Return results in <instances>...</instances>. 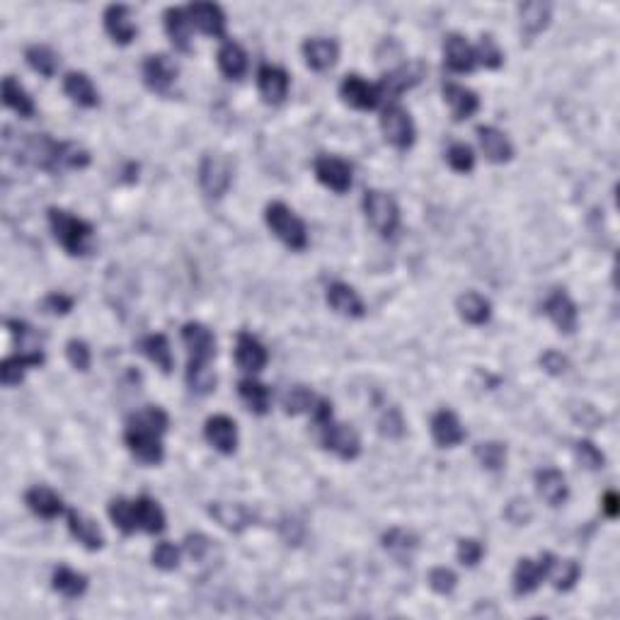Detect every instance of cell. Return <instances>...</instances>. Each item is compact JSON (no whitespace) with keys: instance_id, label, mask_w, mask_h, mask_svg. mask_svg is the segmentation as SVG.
I'll use <instances>...</instances> for the list:
<instances>
[{"instance_id":"1","label":"cell","mask_w":620,"mask_h":620,"mask_svg":"<svg viewBox=\"0 0 620 620\" xmlns=\"http://www.w3.org/2000/svg\"><path fill=\"white\" fill-rule=\"evenodd\" d=\"M170 427V417L163 407L157 405H149L143 410L133 412L132 417L126 420V431H124V441L129 446L141 463L157 465L163 463L165 458V446H163V434Z\"/></svg>"},{"instance_id":"2","label":"cell","mask_w":620,"mask_h":620,"mask_svg":"<svg viewBox=\"0 0 620 620\" xmlns=\"http://www.w3.org/2000/svg\"><path fill=\"white\" fill-rule=\"evenodd\" d=\"M49 226H52L56 243L61 245L70 257H85V254H90L93 238H95L93 223L73 216L70 211L52 206L49 209Z\"/></svg>"},{"instance_id":"3","label":"cell","mask_w":620,"mask_h":620,"mask_svg":"<svg viewBox=\"0 0 620 620\" xmlns=\"http://www.w3.org/2000/svg\"><path fill=\"white\" fill-rule=\"evenodd\" d=\"M264 221H267L271 233L286 247H291V250H306L308 247L306 223H303V219H298L284 201H271L264 209Z\"/></svg>"},{"instance_id":"4","label":"cell","mask_w":620,"mask_h":620,"mask_svg":"<svg viewBox=\"0 0 620 620\" xmlns=\"http://www.w3.org/2000/svg\"><path fill=\"white\" fill-rule=\"evenodd\" d=\"M361 204H364L366 221L378 236L393 238L398 233V228H400V209H398V201L391 194L381 192V189H366Z\"/></svg>"},{"instance_id":"5","label":"cell","mask_w":620,"mask_h":620,"mask_svg":"<svg viewBox=\"0 0 620 620\" xmlns=\"http://www.w3.org/2000/svg\"><path fill=\"white\" fill-rule=\"evenodd\" d=\"M233 184V163L223 153H206L199 163V187L211 199H221Z\"/></svg>"},{"instance_id":"6","label":"cell","mask_w":620,"mask_h":620,"mask_svg":"<svg viewBox=\"0 0 620 620\" xmlns=\"http://www.w3.org/2000/svg\"><path fill=\"white\" fill-rule=\"evenodd\" d=\"M427 76V63L415 59V61H407L393 68L391 73H385L383 78L378 80L376 88L381 93V100H388V102H395V97H400L402 93H407L415 85H420L422 78Z\"/></svg>"},{"instance_id":"7","label":"cell","mask_w":620,"mask_h":620,"mask_svg":"<svg viewBox=\"0 0 620 620\" xmlns=\"http://www.w3.org/2000/svg\"><path fill=\"white\" fill-rule=\"evenodd\" d=\"M381 129L385 141L398 150H410L415 143V124L410 112L398 102H388L381 112Z\"/></svg>"},{"instance_id":"8","label":"cell","mask_w":620,"mask_h":620,"mask_svg":"<svg viewBox=\"0 0 620 620\" xmlns=\"http://www.w3.org/2000/svg\"><path fill=\"white\" fill-rule=\"evenodd\" d=\"M318 434H320V444L334 455H340L342 461H354L361 454V439H358L357 429L334 422V417L320 424Z\"/></svg>"},{"instance_id":"9","label":"cell","mask_w":620,"mask_h":620,"mask_svg":"<svg viewBox=\"0 0 620 620\" xmlns=\"http://www.w3.org/2000/svg\"><path fill=\"white\" fill-rule=\"evenodd\" d=\"M552 562H555V555H552V552H541L538 560H519L514 568V594H533V592L551 576Z\"/></svg>"},{"instance_id":"10","label":"cell","mask_w":620,"mask_h":620,"mask_svg":"<svg viewBox=\"0 0 620 620\" xmlns=\"http://www.w3.org/2000/svg\"><path fill=\"white\" fill-rule=\"evenodd\" d=\"M141 73H143V83L149 85L153 93L157 95H167L170 88L175 85L177 80V63L165 56V53H153V56H146V61L141 66Z\"/></svg>"},{"instance_id":"11","label":"cell","mask_w":620,"mask_h":620,"mask_svg":"<svg viewBox=\"0 0 620 620\" xmlns=\"http://www.w3.org/2000/svg\"><path fill=\"white\" fill-rule=\"evenodd\" d=\"M340 97L347 105L354 107V109H361V112H371V109L383 105L376 83H368V80H364L361 76H354V73L340 83Z\"/></svg>"},{"instance_id":"12","label":"cell","mask_w":620,"mask_h":620,"mask_svg":"<svg viewBox=\"0 0 620 620\" xmlns=\"http://www.w3.org/2000/svg\"><path fill=\"white\" fill-rule=\"evenodd\" d=\"M315 177L318 182L325 184L327 189H333L337 194L350 192L351 187V165L347 160H342L337 156H320L315 157L313 163Z\"/></svg>"},{"instance_id":"13","label":"cell","mask_w":620,"mask_h":620,"mask_svg":"<svg viewBox=\"0 0 620 620\" xmlns=\"http://www.w3.org/2000/svg\"><path fill=\"white\" fill-rule=\"evenodd\" d=\"M543 313L551 318L552 325H555L562 334H572L576 330L579 310H576L575 301L568 296V291L555 288L551 296L545 298V303H543Z\"/></svg>"},{"instance_id":"14","label":"cell","mask_w":620,"mask_h":620,"mask_svg":"<svg viewBox=\"0 0 620 620\" xmlns=\"http://www.w3.org/2000/svg\"><path fill=\"white\" fill-rule=\"evenodd\" d=\"M182 342L189 354V361L197 364H209L216 357V337L206 325L201 323H184L182 325Z\"/></svg>"},{"instance_id":"15","label":"cell","mask_w":620,"mask_h":620,"mask_svg":"<svg viewBox=\"0 0 620 620\" xmlns=\"http://www.w3.org/2000/svg\"><path fill=\"white\" fill-rule=\"evenodd\" d=\"M187 15L201 35L223 39L226 36V12L216 3H192L187 5Z\"/></svg>"},{"instance_id":"16","label":"cell","mask_w":620,"mask_h":620,"mask_svg":"<svg viewBox=\"0 0 620 620\" xmlns=\"http://www.w3.org/2000/svg\"><path fill=\"white\" fill-rule=\"evenodd\" d=\"M204 437L219 454L233 455L238 448V424L228 415H213L204 424Z\"/></svg>"},{"instance_id":"17","label":"cell","mask_w":620,"mask_h":620,"mask_svg":"<svg viewBox=\"0 0 620 620\" xmlns=\"http://www.w3.org/2000/svg\"><path fill=\"white\" fill-rule=\"evenodd\" d=\"M288 85H291V78L279 66L264 63L257 70V88H260V95L267 105H281L288 95Z\"/></svg>"},{"instance_id":"18","label":"cell","mask_w":620,"mask_h":620,"mask_svg":"<svg viewBox=\"0 0 620 620\" xmlns=\"http://www.w3.org/2000/svg\"><path fill=\"white\" fill-rule=\"evenodd\" d=\"M429 429H431V439L441 448H454V446L465 441V429L454 410L444 407V410L434 412V417L429 422Z\"/></svg>"},{"instance_id":"19","label":"cell","mask_w":620,"mask_h":620,"mask_svg":"<svg viewBox=\"0 0 620 620\" xmlns=\"http://www.w3.org/2000/svg\"><path fill=\"white\" fill-rule=\"evenodd\" d=\"M105 29L107 35L112 36L114 44H132L136 35H139V27L132 18V8L129 5H109L105 10Z\"/></svg>"},{"instance_id":"20","label":"cell","mask_w":620,"mask_h":620,"mask_svg":"<svg viewBox=\"0 0 620 620\" xmlns=\"http://www.w3.org/2000/svg\"><path fill=\"white\" fill-rule=\"evenodd\" d=\"M66 521H68L70 535H73L85 551H102V548H105V533H102V528H100L93 519L80 514L78 509H68V511H66Z\"/></svg>"},{"instance_id":"21","label":"cell","mask_w":620,"mask_h":620,"mask_svg":"<svg viewBox=\"0 0 620 620\" xmlns=\"http://www.w3.org/2000/svg\"><path fill=\"white\" fill-rule=\"evenodd\" d=\"M270 361L264 344L254 334L240 333L236 340V364L245 374H260Z\"/></svg>"},{"instance_id":"22","label":"cell","mask_w":620,"mask_h":620,"mask_svg":"<svg viewBox=\"0 0 620 620\" xmlns=\"http://www.w3.org/2000/svg\"><path fill=\"white\" fill-rule=\"evenodd\" d=\"M444 63L451 73H472L478 68L475 46L465 42V36L448 35L444 42Z\"/></svg>"},{"instance_id":"23","label":"cell","mask_w":620,"mask_h":620,"mask_svg":"<svg viewBox=\"0 0 620 620\" xmlns=\"http://www.w3.org/2000/svg\"><path fill=\"white\" fill-rule=\"evenodd\" d=\"M301 52H303L308 68L318 70V73L330 70L337 63V59H340V44L334 39H323V36L306 39L303 46H301Z\"/></svg>"},{"instance_id":"24","label":"cell","mask_w":620,"mask_h":620,"mask_svg":"<svg viewBox=\"0 0 620 620\" xmlns=\"http://www.w3.org/2000/svg\"><path fill=\"white\" fill-rule=\"evenodd\" d=\"M44 358L46 357L42 350L20 351V354H12V357L3 358V364H0V378H3V385H8V388L20 385L27 371H29V368L42 366V364H44Z\"/></svg>"},{"instance_id":"25","label":"cell","mask_w":620,"mask_h":620,"mask_svg":"<svg viewBox=\"0 0 620 620\" xmlns=\"http://www.w3.org/2000/svg\"><path fill=\"white\" fill-rule=\"evenodd\" d=\"M444 100L448 109H451V117L454 122H463V119H471L472 114L480 109V97L475 95L471 88L465 85H458V83H444Z\"/></svg>"},{"instance_id":"26","label":"cell","mask_w":620,"mask_h":620,"mask_svg":"<svg viewBox=\"0 0 620 620\" xmlns=\"http://www.w3.org/2000/svg\"><path fill=\"white\" fill-rule=\"evenodd\" d=\"M535 489L548 507H562L569 497V487L565 475L555 468H543L535 472Z\"/></svg>"},{"instance_id":"27","label":"cell","mask_w":620,"mask_h":620,"mask_svg":"<svg viewBox=\"0 0 620 620\" xmlns=\"http://www.w3.org/2000/svg\"><path fill=\"white\" fill-rule=\"evenodd\" d=\"M209 516L230 533L245 531L254 521V511L250 507H245V504H223V502H213L209 507Z\"/></svg>"},{"instance_id":"28","label":"cell","mask_w":620,"mask_h":620,"mask_svg":"<svg viewBox=\"0 0 620 620\" xmlns=\"http://www.w3.org/2000/svg\"><path fill=\"white\" fill-rule=\"evenodd\" d=\"M25 504L29 507L32 514H36L39 519H56L66 511L63 507V499L53 492L52 487L46 485H36V487H29L25 492Z\"/></svg>"},{"instance_id":"29","label":"cell","mask_w":620,"mask_h":620,"mask_svg":"<svg viewBox=\"0 0 620 620\" xmlns=\"http://www.w3.org/2000/svg\"><path fill=\"white\" fill-rule=\"evenodd\" d=\"M327 306L333 308L334 313L344 315V318H361L364 310H366L361 296L344 281H334V284L327 286Z\"/></svg>"},{"instance_id":"30","label":"cell","mask_w":620,"mask_h":620,"mask_svg":"<svg viewBox=\"0 0 620 620\" xmlns=\"http://www.w3.org/2000/svg\"><path fill=\"white\" fill-rule=\"evenodd\" d=\"M63 93H66L78 107L93 109V107L100 105V93H97L95 83H93L88 73H83V70H70V73H66V78H63Z\"/></svg>"},{"instance_id":"31","label":"cell","mask_w":620,"mask_h":620,"mask_svg":"<svg viewBox=\"0 0 620 620\" xmlns=\"http://www.w3.org/2000/svg\"><path fill=\"white\" fill-rule=\"evenodd\" d=\"M478 141L487 160L492 163H509L514 157V146L511 141L495 126H478Z\"/></svg>"},{"instance_id":"32","label":"cell","mask_w":620,"mask_h":620,"mask_svg":"<svg viewBox=\"0 0 620 620\" xmlns=\"http://www.w3.org/2000/svg\"><path fill=\"white\" fill-rule=\"evenodd\" d=\"M165 32L177 52H192V20L187 15V8H167L165 10Z\"/></svg>"},{"instance_id":"33","label":"cell","mask_w":620,"mask_h":620,"mask_svg":"<svg viewBox=\"0 0 620 620\" xmlns=\"http://www.w3.org/2000/svg\"><path fill=\"white\" fill-rule=\"evenodd\" d=\"M133 511H136L139 531H146L150 535L165 531V511L149 495H141V497L133 499Z\"/></svg>"},{"instance_id":"34","label":"cell","mask_w":620,"mask_h":620,"mask_svg":"<svg viewBox=\"0 0 620 620\" xmlns=\"http://www.w3.org/2000/svg\"><path fill=\"white\" fill-rule=\"evenodd\" d=\"M238 395L245 402V407L253 415H267L271 407V391L264 383H260L257 378H243L238 383Z\"/></svg>"},{"instance_id":"35","label":"cell","mask_w":620,"mask_h":620,"mask_svg":"<svg viewBox=\"0 0 620 620\" xmlns=\"http://www.w3.org/2000/svg\"><path fill=\"white\" fill-rule=\"evenodd\" d=\"M139 350L141 354H146L163 374H170V371L175 368V358H173L170 342H167V337L163 333L146 334V337L139 342Z\"/></svg>"},{"instance_id":"36","label":"cell","mask_w":620,"mask_h":620,"mask_svg":"<svg viewBox=\"0 0 620 620\" xmlns=\"http://www.w3.org/2000/svg\"><path fill=\"white\" fill-rule=\"evenodd\" d=\"M381 543H383V551L391 555V558H395L398 562H410L412 555H415V551H417V535L410 531H405V528H391V531L383 533V538H381Z\"/></svg>"},{"instance_id":"37","label":"cell","mask_w":620,"mask_h":620,"mask_svg":"<svg viewBox=\"0 0 620 620\" xmlns=\"http://www.w3.org/2000/svg\"><path fill=\"white\" fill-rule=\"evenodd\" d=\"M455 308L468 325H485L492 318V303L478 291H465L463 296H458Z\"/></svg>"},{"instance_id":"38","label":"cell","mask_w":620,"mask_h":620,"mask_svg":"<svg viewBox=\"0 0 620 620\" xmlns=\"http://www.w3.org/2000/svg\"><path fill=\"white\" fill-rule=\"evenodd\" d=\"M53 592H59L63 599H80L88 592V576L80 575L70 568H56L52 575Z\"/></svg>"},{"instance_id":"39","label":"cell","mask_w":620,"mask_h":620,"mask_svg":"<svg viewBox=\"0 0 620 620\" xmlns=\"http://www.w3.org/2000/svg\"><path fill=\"white\" fill-rule=\"evenodd\" d=\"M219 70L228 80H240L247 70V53L238 42H223L219 49Z\"/></svg>"},{"instance_id":"40","label":"cell","mask_w":620,"mask_h":620,"mask_svg":"<svg viewBox=\"0 0 620 620\" xmlns=\"http://www.w3.org/2000/svg\"><path fill=\"white\" fill-rule=\"evenodd\" d=\"M3 105L8 107V109H12L15 114H20V117H25V119H32V117H35V102H32V97L27 95V90L20 85V80H15L12 76H8V78L3 80Z\"/></svg>"},{"instance_id":"41","label":"cell","mask_w":620,"mask_h":620,"mask_svg":"<svg viewBox=\"0 0 620 620\" xmlns=\"http://www.w3.org/2000/svg\"><path fill=\"white\" fill-rule=\"evenodd\" d=\"M519 15H521V29L526 36L541 35L545 27L551 25L552 8L548 3H524L519 5Z\"/></svg>"},{"instance_id":"42","label":"cell","mask_w":620,"mask_h":620,"mask_svg":"<svg viewBox=\"0 0 620 620\" xmlns=\"http://www.w3.org/2000/svg\"><path fill=\"white\" fill-rule=\"evenodd\" d=\"M25 59L29 63V68L44 76V78H53L56 76V68H59V56L53 52L52 46L46 44H35L29 46L25 52Z\"/></svg>"},{"instance_id":"43","label":"cell","mask_w":620,"mask_h":620,"mask_svg":"<svg viewBox=\"0 0 620 620\" xmlns=\"http://www.w3.org/2000/svg\"><path fill=\"white\" fill-rule=\"evenodd\" d=\"M187 385H189V391L197 395H209L216 391V383H219V378H216V374L211 371L209 364H197V361H189L187 364Z\"/></svg>"},{"instance_id":"44","label":"cell","mask_w":620,"mask_h":620,"mask_svg":"<svg viewBox=\"0 0 620 620\" xmlns=\"http://www.w3.org/2000/svg\"><path fill=\"white\" fill-rule=\"evenodd\" d=\"M107 514L112 519V524L124 533V535H132V533L139 531V524H136V511H133V502L124 497H117L109 502L107 507Z\"/></svg>"},{"instance_id":"45","label":"cell","mask_w":620,"mask_h":620,"mask_svg":"<svg viewBox=\"0 0 620 620\" xmlns=\"http://www.w3.org/2000/svg\"><path fill=\"white\" fill-rule=\"evenodd\" d=\"M315 400H318V398H315L310 388H306V385H294V388H288L286 393H284L281 405H284V412H286V415L298 417V415L313 412Z\"/></svg>"},{"instance_id":"46","label":"cell","mask_w":620,"mask_h":620,"mask_svg":"<svg viewBox=\"0 0 620 620\" xmlns=\"http://www.w3.org/2000/svg\"><path fill=\"white\" fill-rule=\"evenodd\" d=\"M475 458H478V463L485 471H502L507 465V444H502V441H482V444L475 446Z\"/></svg>"},{"instance_id":"47","label":"cell","mask_w":620,"mask_h":620,"mask_svg":"<svg viewBox=\"0 0 620 620\" xmlns=\"http://www.w3.org/2000/svg\"><path fill=\"white\" fill-rule=\"evenodd\" d=\"M579 575H582V568H579V562H576V560L555 558L551 576H548V579H552V586H555L558 592H569V589L579 582Z\"/></svg>"},{"instance_id":"48","label":"cell","mask_w":620,"mask_h":620,"mask_svg":"<svg viewBox=\"0 0 620 620\" xmlns=\"http://www.w3.org/2000/svg\"><path fill=\"white\" fill-rule=\"evenodd\" d=\"M90 153L78 143L73 141H61V149H59V170H83V167L90 165Z\"/></svg>"},{"instance_id":"49","label":"cell","mask_w":620,"mask_h":620,"mask_svg":"<svg viewBox=\"0 0 620 620\" xmlns=\"http://www.w3.org/2000/svg\"><path fill=\"white\" fill-rule=\"evenodd\" d=\"M475 59H478V66L497 70L504 63V53H502V49H499L497 42L492 36L482 35L480 44L475 46Z\"/></svg>"},{"instance_id":"50","label":"cell","mask_w":620,"mask_h":620,"mask_svg":"<svg viewBox=\"0 0 620 620\" xmlns=\"http://www.w3.org/2000/svg\"><path fill=\"white\" fill-rule=\"evenodd\" d=\"M446 163L451 165L454 173L468 175L472 167H475V153H472L468 143H454L451 149L446 150Z\"/></svg>"},{"instance_id":"51","label":"cell","mask_w":620,"mask_h":620,"mask_svg":"<svg viewBox=\"0 0 620 620\" xmlns=\"http://www.w3.org/2000/svg\"><path fill=\"white\" fill-rule=\"evenodd\" d=\"M575 454L576 461L584 465L586 471H601L603 465H606V455H603L601 451H599V446H596L594 441H589V439L576 441Z\"/></svg>"},{"instance_id":"52","label":"cell","mask_w":620,"mask_h":620,"mask_svg":"<svg viewBox=\"0 0 620 620\" xmlns=\"http://www.w3.org/2000/svg\"><path fill=\"white\" fill-rule=\"evenodd\" d=\"M150 560H153V565H156L157 569H163V572H173V569L180 568V548H177L175 543H157L156 548H153V555H150Z\"/></svg>"},{"instance_id":"53","label":"cell","mask_w":620,"mask_h":620,"mask_svg":"<svg viewBox=\"0 0 620 620\" xmlns=\"http://www.w3.org/2000/svg\"><path fill=\"white\" fill-rule=\"evenodd\" d=\"M455 558L463 568H475L485 558V545L475 538H461L458 548H455Z\"/></svg>"},{"instance_id":"54","label":"cell","mask_w":620,"mask_h":620,"mask_svg":"<svg viewBox=\"0 0 620 620\" xmlns=\"http://www.w3.org/2000/svg\"><path fill=\"white\" fill-rule=\"evenodd\" d=\"M378 431L385 439H400L405 437V417L398 407H388L383 412V417L378 422Z\"/></svg>"},{"instance_id":"55","label":"cell","mask_w":620,"mask_h":620,"mask_svg":"<svg viewBox=\"0 0 620 620\" xmlns=\"http://www.w3.org/2000/svg\"><path fill=\"white\" fill-rule=\"evenodd\" d=\"M429 586L431 592H437L441 596L454 594V589L458 586V576H455L454 569L448 568H434L429 572Z\"/></svg>"},{"instance_id":"56","label":"cell","mask_w":620,"mask_h":620,"mask_svg":"<svg viewBox=\"0 0 620 620\" xmlns=\"http://www.w3.org/2000/svg\"><path fill=\"white\" fill-rule=\"evenodd\" d=\"M66 357H68L70 366L76 371H88L90 364H93V351L83 340H70L66 344Z\"/></svg>"},{"instance_id":"57","label":"cell","mask_w":620,"mask_h":620,"mask_svg":"<svg viewBox=\"0 0 620 620\" xmlns=\"http://www.w3.org/2000/svg\"><path fill=\"white\" fill-rule=\"evenodd\" d=\"M184 551H187V555H189L194 562H201V560L209 555L211 541L204 533H189V535L184 538Z\"/></svg>"},{"instance_id":"58","label":"cell","mask_w":620,"mask_h":620,"mask_svg":"<svg viewBox=\"0 0 620 620\" xmlns=\"http://www.w3.org/2000/svg\"><path fill=\"white\" fill-rule=\"evenodd\" d=\"M42 310L49 315H68L73 310V298L61 294V291H53L42 301Z\"/></svg>"},{"instance_id":"59","label":"cell","mask_w":620,"mask_h":620,"mask_svg":"<svg viewBox=\"0 0 620 620\" xmlns=\"http://www.w3.org/2000/svg\"><path fill=\"white\" fill-rule=\"evenodd\" d=\"M541 366L543 371H545V374H551V376H562V374L569 368V361L565 354H560V351L555 350H548V351H543Z\"/></svg>"},{"instance_id":"60","label":"cell","mask_w":620,"mask_h":620,"mask_svg":"<svg viewBox=\"0 0 620 620\" xmlns=\"http://www.w3.org/2000/svg\"><path fill=\"white\" fill-rule=\"evenodd\" d=\"M504 514H507V519L511 521V524L526 526L528 521H531L533 511L526 499H511V502L507 504V511H504Z\"/></svg>"},{"instance_id":"61","label":"cell","mask_w":620,"mask_h":620,"mask_svg":"<svg viewBox=\"0 0 620 620\" xmlns=\"http://www.w3.org/2000/svg\"><path fill=\"white\" fill-rule=\"evenodd\" d=\"M601 507H603V514L608 516V519H616V516L620 514V497L616 495V492H606L601 499Z\"/></svg>"},{"instance_id":"62","label":"cell","mask_w":620,"mask_h":620,"mask_svg":"<svg viewBox=\"0 0 620 620\" xmlns=\"http://www.w3.org/2000/svg\"><path fill=\"white\" fill-rule=\"evenodd\" d=\"M139 180V165L136 163H126V170L122 173V182L133 184Z\"/></svg>"}]
</instances>
